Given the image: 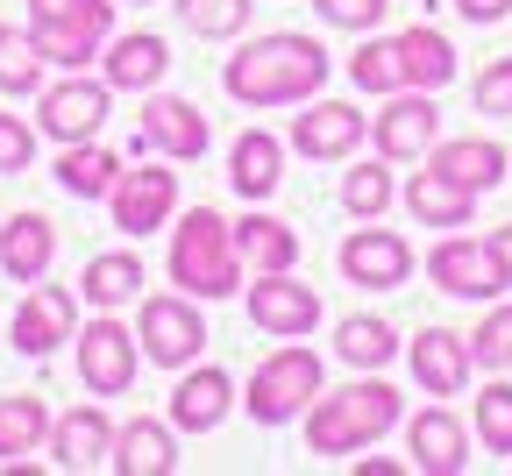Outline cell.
<instances>
[{
  "mask_svg": "<svg viewBox=\"0 0 512 476\" xmlns=\"http://www.w3.org/2000/svg\"><path fill=\"white\" fill-rule=\"evenodd\" d=\"M228 405H235L228 370L185 363V377H178V391H171V427H178V434H214V427L228 420Z\"/></svg>",
  "mask_w": 512,
  "mask_h": 476,
  "instance_id": "cell-20",
  "label": "cell"
},
{
  "mask_svg": "<svg viewBox=\"0 0 512 476\" xmlns=\"http://www.w3.org/2000/svg\"><path fill=\"white\" fill-rule=\"evenodd\" d=\"M50 434V405L36 391H8L0 398V455H29Z\"/></svg>",
  "mask_w": 512,
  "mask_h": 476,
  "instance_id": "cell-33",
  "label": "cell"
},
{
  "mask_svg": "<svg viewBox=\"0 0 512 476\" xmlns=\"http://www.w3.org/2000/svg\"><path fill=\"white\" fill-rule=\"evenodd\" d=\"M470 356L477 370H512V299H491V313L470 334Z\"/></svg>",
  "mask_w": 512,
  "mask_h": 476,
  "instance_id": "cell-37",
  "label": "cell"
},
{
  "mask_svg": "<svg viewBox=\"0 0 512 476\" xmlns=\"http://www.w3.org/2000/svg\"><path fill=\"white\" fill-rule=\"evenodd\" d=\"M136 342L157 370H185V363H200L207 349V320H200V299H185V292H157L143 299L136 313Z\"/></svg>",
  "mask_w": 512,
  "mask_h": 476,
  "instance_id": "cell-7",
  "label": "cell"
},
{
  "mask_svg": "<svg viewBox=\"0 0 512 476\" xmlns=\"http://www.w3.org/2000/svg\"><path fill=\"white\" fill-rule=\"evenodd\" d=\"M50 448H57V469H100L114 462V420L100 405H72L50 420Z\"/></svg>",
  "mask_w": 512,
  "mask_h": 476,
  "instance_id": "cell-22",
  "label": "cell"
},
{
  "mask_svg": "<svg viewBox=\"0 0 512 476\" xmlns=\"http://www.w3.org/2000/svg\"><path fill=\"white\" fill-rule=\"evenodd\" d=\"M406 370H413V384H420L427 398H463V391H470V370H477L470 334L420 327L413 342H406Z\"/></svg>",
  "mask_w": 512,
  "mask_h": 476,
  "instance_id": "cell-15",
  "label": "cell"
},
{
  "mask_svg": "<svg viewBox=\"0 0 512 476\" xmlns=\"http://www.w3.org/2000/svg\"><path fill=\"white\" fill-rule=\"evenodd\" d=\"M399 199V185H392V164H349V178H342V207L356 214V221H377L384 207Z\"/></svg>",
  "mask_w": 512,
  "mask_h": 476,
  "instance_id": "cell-35",
  "label": "cell"
},
{
  "mask_svg": "<svg viewBox=\"0 0 512 476\" xmlns=\"http://www.w3.org/2000/svg\"><path fill=\"white\" fill-rule=\"evenodd\" d=\"M235 249H242L249 270H292L299 263V235L278 214H242L235 221Z\"/></svg>",
  "mask_w": 512,
  "mask_h": 476,
  "instance_id": "cell-31",
  "label": "cell"
},
{
  "mask_svg": "<svg viewBox=\"0 0 512 476\" xmlns=\"http://www.w3.org/2000/svg\"><path fill=\"white\" fill-rule=\"evenodd\" d=\"M136 363H143V342H136V327H121L114 313L79 327V384L93 398H121L128 384H136Z\"/></svg>",
  "mask_w": 512,
  "mask_h": 476,
  "instance_id": "cell-8",
  "label": "cell"
},
{
  "mask_svg": "<svg viewBox=\"0 0 512 476\" xmlns=\"http://www.w3.org/2000/svg\"><path fill=\"white\" fill-rule=\"evenodd\" d=\"M406 214L420 228H470L477 221V192L463 178H448L441 164H427V171L406 178Z\"/></svg>",
  "mask_w": 512,
  "mask_h": 476,
  "instance_id": "cell-21",
  "label": "cell"
},
{
  "mask_svg": "<svg viewBox=\"0 0 512 476\" xmlns=\"http://www.w3.org/2000/svg\"><path fill=\"white\" fill-rule=\"evenodd\" d=\"M57 256V228L50 214H15V221H0V270H8L15 285H36L43 270Z\"/></svg>",
  "mask_w": 512,
  "mask_h": 476,
  "instance_id": "cell-25",
  "label": "cell"
},
{
  "mask_svg": "<svg viewBox=\"0 0 512 476\" xmlns=\"http://www.w3.org/2000/svg\"><path fill=\"white\" fill-rule=\"evenodd\" d=\"M335 263H342V278L363 285V292H399V285L413 278V249H406V235H392V228H356Z\"/></svg>",
  "mask_w": 512,
  "mask_h": 476,
  "instance_id": "cell-16",
  "label": "cell"
},
{
  "mask_svg": "<svg viewBox=\"0 0 512 476\" xmlns=\"http://www.w3.org/2000/svg\"><path fill=\"white\" fill-rule=\"evenodd\" d=\"M36 164V121H22V114H0V171H29Z\"/></svg>",
  "mask_w": 512,
  "mask_h": 476,
  "instance_id": "cell-40",
  "label": "cell"
},
{
  "mask_svg": "<svg viewBox=\"0 0 512 476\" xmlns=\"http://www.w3.org/2000/svg\"><path fill=\"white\" fill-rule=\"evenodd\" d=\"M43 50H36V36L29 29H15V22H0V93L8 100H22V93H36L43 86Z\"/></svg>",
  "mask_w": 512,
  "mask_h": 476,
  "instance_id": "cell-32",
  "label": "cell"
},
{
  "mask_svg": "<svg viewBox=\"0 0 512 476\" xmlns=\"http://www.w3.org/2000/svg\"><path fill=\"white\" fill-rule=\"evenodd\" d=\"M313 398H320V356L299 349V342L271 349L264 363H256L249 391H242V405H249L256 427H292V420H306Z\"/></svg>",
  "mask_w": 512,
  "mask_h": 476,
  "instance_id": "cell-5",
  "label": "cell"
},
{
  "mask_svg": "<svg viewBox=\"0 0 512 476\" xmlns=\"http://www.w3.org/2000/svg\"><path fill=\"white\" fill-rule=\"evenodd\" d=\"M470 427L448 413V405H427V413H413L406 420V448H413V469H427V476H456L463 462H470Z\"/></svg>",
  "mask_w": 512,
  "mask_h": 476,
  "instance_id": "cell-19",
  "label": "cell"
},
{
  "mask_svg": "<svg viewBox=\"0 0 512 476\" xmlns=\"http://www.w3.org/2000/svg\"><path fill=\"white\" fill-rule=\"evenodd\" d=\"M477 114L512 121V57H491L484 72H477Z\"/></svg>",
  "mask_w": 512,
  "mask_h": 476,
  "instance_id": "cell-41",
  "label": "cell"
},
{
  "mask_svg": "<svg viewBox=\"0 0 512 476\" xmlns=\"http://www.w3.org/2000/svg\"><path fill=\"white\" fill-rule=\"evenodd\" d=\"M278 178H285V143H278L271 128H242L235 150H228V185L242 199H271Z\"/></svg>",
  "mask_w": 512,
  "mask_h": 476,
  "instance_id": "cell-24",
  "label": "cell"
},
{
  "mask_svg": "<svg viewBox=\"0 0 512 476\" xmlns=\"http://www.w3.org/2000/svg\"><path fill=\"white\" fill-rule=\"evenodd\" d=\"M349 86H356V93H399V86H406V72H399V50H392V36H384V43L370 36V43H363V50L349 57Z\"/></svg>",
  "mask_w": 512,
  "mask_h": 476,
  "instance_id": "cell-36",
  "label": "cell"
},
{
  "mask_svg": "<svg viewBox=\"0 0 512 476\" xmlns=\"http://www.w3.org/2000/svg\"><path fill=\"white\" fill-rule=\"evenodd\" d=\"M427 278H434V292H448V299L491 306V299H505V285H512V263L491 249V235H484V242H477V235H448V242H434V256H427Z\"/></svg>",
  "mask_w": 512,
  "mask_h": 476,
  "instance_id": "cell-6",
  "label": "cell"
},
{
  "mask_svg": "<svg viewBox=\"0 0 512 476\" xmlns=\"http://www.w3.org/2000/svg\"><path fill=\"white\" fill-rule=\"evenodd\" d=\"M15 356H29V363H43V356H57L64 342H79V299L64 292V285H29V299L15 306Z\"/></svg>",
  "mask_w": 512,
  "mask_h": 476,
  "instance_id": "cell-13",
  "label": "cell"
},
{
  "mask_svg": "<svg viewBox=\"0 0 512 476\" xmlns=\"http://www.w3.org/2000/svg\"><path fill=\"white\" fill-rule=\"evenodd\" d=\"M164 72H171V43L150 36V29L107 36V50H100V79H107L114 93H157Z\"/></svg>",
  "mask_w": 512,
  "mask_h": 476,
  "instance_id": "cell-18",
  "label": "cell"
},
{
  "mask_svg": "<svg viewBox=\"0 0 512 476\" xmlns=\"http://www.w3.org/2000/svg\"><path fill=\"white\" fill-rule=\"evenodd\" d=\"M491 455H512V384H484L477 391V427H470Z\"/></svg>",
  "mask_w": 512,
  "mask_h": 476,
  "instance_id": "cell-38",
  "label": "cell"
},
{
  "mask_svg": "<svg viewBox=\"0 0 512 476\" xmlns=\"http://www.w3.org/2000/svg\"><path fill=\"white\" fill-rule=\"evenodd\" d=\"M384 8H392V0H313V15L328 29H356V36H370L384 22Z\"/></svg>",
  "mask_w": 512,
  "mask_h": 476,
  "instance_id": "cell-39",
  "label": "cell"
},
{
  "mask_svg": "<svg viewBox=\"0 0 512 476\" xmlns=\"http://www.w3.org/2000/svg\"><path fill=\"white\" fill-rule=\"evenodd\" d=\"M171 8H178V22H185L192 36H207V43H228V36H242V29H249L256 0H171Z\"/></svg>",
  "mask_w": 512,
  "mask_h": 476,
  "instance_id": "cell-34",
  "label": "cell"
},
{
  "mask_svg": "<svg viewBox=\"0 0 512 476\" xmlns=\"http://www.w3.org/2000/svg\"><path fill=\"white\" fill-rule=\"evenodd\" d=\"M107 469H121V476H171L178 469V434H171V420H128V427H114V462Z\"/></svg>",
  "mask_w": 512,
  "mask_h": 476,
  "instance_id": "cell-23",
  "label": "cell"
},
{
  "mask_svg": "<svg viewBox=\"0 0 512 476\" xmlns=\"http://www.w3.org/2000/svg\"><path fill=\"white\" fill-rule=\"evenodd\" d=\"M171 285L185 299H235L242 285V249H235V221L214 207H192L171 228Z\"/></svg>",
  "mask_w": 512,
  "mask_h": 476,
  "instance_id": "cell-3",
  "label": "cell"
},
{
  "mask_svg": "<svg viewBox=\"0 0 512 476\" xmlns=\"http://www.w3.org/2000/svg\"><path fill=\"white\" fill-rule=\"evenodd\" d=\"M363 135H370V114H356L349 100H299L292 114V150L313 157V164H349L363 150Z\"/></svg>",
  "mask_w": 512,
  "mask_h": 476,
  "instance_id": "cell-10",
  "label": "cell"
},
{
  "mask_svg": "<svg viewBox=\"0 0 512 476\" xmlns=\"http://www.w3.org/2000/svg\"><path fill=\"white\" fill-rule=\"evenodd\" d=\"M434 135H441V107H434V93H420V86L384 93V114L370 121V143H377L384 164H413V157H427Z\"/></svg>",
  "mask_w": 512,
  "mask_h": 476,
  "instance_id": "cell-11",
  "label": "cell"
},
{
  "mask_svg": "<svg viewBox=\"0 0 512 476\" xmlns=\"http://www.w3.org/2000/svg\"><path fill=\"white\" fill-rule=\"evenodd\" d=\"M491 249H498V256L512 263V221H505V228H491Z\"/></svg>",
  "mask_w": 512,
  "mask_h": 476,
  "instance_id": "cell-43",
  "label": "cell"
},
{
  "mask_svg": "<svg viewBox=\"0 0 512 476\" xmlns=\"http://www.w3.org/2000/svg\"><path fill=\"white\" fill-rule=\"evenodd\" d=\"M221 86L242 107H299V100H313L320 86H328V50H320L313 36H292V29L256 36V43H242L221 64Z\"/></svg>",
  "mask_w": 512,
  "mask_h": 476,
  "instance_id": "cell-1",
  "label": "cell"
},
{
  "mask_svg": "<svg viewBox=\"0 0 512 476\" xmlns=\"http://www.w3.org/2000/svg\"><path fill=\"white\" fill-rule=\"evenodd\" d=\"M114 8L121 0H29V36L50 64L64 72H86L114 36Z\"/></svg>",
  "mask_w": 512,
  "mask_h": 476,
  "instance_id": "cell-4",
  "label": "cell"
},
{
  "mask_svg": "<svg viewBox=\"0 0 512 476\" xmlns=\"http://www.w3.org/2000/svg\"><path fill=\"white\" fill-rule=\"evenodd\" d=\"M448 8H456L463 22H505V15H512V0H448Z\"/></svg>",
  "mask_w": 512,
  "mask_h": 476,
  "instance_id": "cell-42",
  "label": "cell"
},
{
  "mask_svg": "<svg viewBox=\"0 0 512 476\" xmlns=\"http://www.w3.org/2000/svg\"><path fill=\"white\" fill-rule=\"evenodd\" d=\"M114 114V86L107 79H57L43 86V107H36V135H50V143H86V135H100Z\"/></svg>",
  "mask_w": 512,
  "mask_h": 476,
  "instance_id": "cell-9",
  "label": "cell"
},
{
  "mask_svg": "<svg viewBox=\"0 0 512 476\" xmlns=\"http://www.w3.org/2000/svg\"><path fill=\"white\" fill-rule=\"evenodd\" d=\"M249 320L278 334V342H306V334L320 327V292L299 285L292 270H256V285H249Z\"/></svg>",
  "mask_w": 512,
  "mask_h": 476,
  "instance_id": "cell-14",
  "label": "cell"
},
{
  "mask_svg": "<svg viewBox=\"0 0 512 476\" xmlns=\"http://www.w3.org/2000/svg\"><path fill=\"white\" fill-rule=\"evenodd\" d=\"M207 114L192 107V100H178V93H150L143 100V150H157V157H171V164H200L207 157Z\"/></svg>",
  "mask_w": 512,
  "mask_h": 476,
  "instance_id": "cell-17",
  "label": "cell"
},
{
  "mask_svg": "<svg viewBox=\"0 0 512 476\" xmlns=\"http://www.w3.org/2000/svg\"><path fill=\"white\" fill-rule=\"evenodd\" d=\"M121 178V157L100 150V135H86V143H57V185L72 199H107Z\"/></svg>",
  "mask_w": 512,
  "mask_h": 476,
  "instance_id": "cell-27",
  "label": "cell"
},
{
  "mask_svg": "<svg viewBox=\"0 0 512 476\" xmlns=\"http://www.w3.org/2000/svg\"><path fill=\"white\" fill-rule=\"evenodd\" d=\"M406 342H399V327L392 320H377V313H349L342 327H335V356L349 363V370H384Z\"/></svg>",
  "mask_w": 512,
  "mask_h": 476,
  "instance_id": "cell-30",
  "label": "cell"
},
{
  "mask_svg": "<svg viewBox=\"0 0 512 476\" xmlns=\"http://www.w3.org/2000/svg\"><path fill=\"white\" fill-rule=\"evenodd\" d=\"M392 50H399V72H406V86H420V93H441L448 79H456V43H448L434 22L399 29V36H392Z\"/></svg>",
  "mask_w": 512,
  "mask_h": 476,
  "instance_id": "cell-26",
  "label": "cell"
},
{
  "mask_svg": "<svg viewBox=\"0 0 512 476\" xmlns=\"http://www.w3.org/2000/svg\"><path fill=\"white\" fill-rule=\"evenodd\" d=\"M107 214H114L121 235H157L178 214V171H164V164H136V171H128L121 164V178L107 192Z\"/></svg>",
  "mask_w": 512,
  "mask_h": 476,
  "instance_id": "cell-12",
  "label": "cell"
},
{
  "mask_svg": "<svg viewBox=\"0 0 512 476\" xmlns=\"http://www.w3.org/2000/svg\"><path fill=\"white\" fill-rule=\"evenodd\" d=\"M434 164H441L448 178H463L470 192H491V185L512 171L505 143H491V135H463V143H434Z\"/></svg>",
  "mask_w": 512,
  "mask_h": 476,
  "instance_id": "cell-29",
  "label": "cell"
},
{
  "mask_svg": "<svg viewBox=\"0 0 512 476\" xmlns=\"http://www.w3.org/2000/svg\"><path fill=\"white\" fill-rule=\"evenodd\" d=\"M128 8H143V0H128Z\"/></svg>",
  "mask_w": 512,
  "mask_h": 476,
  "instance_id": "cell-44",
  "label": "cell"
},
{
  "mask_svg": "<svg viewBox=\"0 0 512 476\" xmlns=\"http://www.w3.org/2000/svg\"><path fill=\"white\" fill-rule=\"evenodd\" d=\"M399 420H406V398L370 370V377H356L342 391H320L306 405V448L313 455H356V448L384 441Z\"/></svg>",
  "mask_w": 512,
  "mask_h": 476,
  "instance_id": "cell-2",
  "label": "cell"
},
{
  "mask_svg": "<svg viewBox=\"0 0 512 476\" xmlns=\"http://www.w3.org/2000/svg\"><path fill=\"white\" fill-rule=\"evenodd\" d=\"M79 292H86V306H100V313H114V306H128V299H143V256H128V249L93 256V263L79 270Z\"/></svg>",
  "mask_w": 512,
  "mask_h": 476,
  "instance_id": "cell-28",
  "label": "cell"
}]
</instances>
